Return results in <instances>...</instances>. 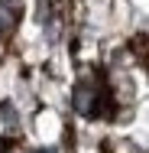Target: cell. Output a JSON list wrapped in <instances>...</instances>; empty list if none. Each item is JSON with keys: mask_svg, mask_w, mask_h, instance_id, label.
Listing matches in <instances>:
<instances>
[{"mask_svg": "<svg viewBox=\"0 0 149 153\" xmlns=\"http://www.w3.org/2000/svg\"><path fill=\"white\" fill-rule=\"evenodd\" d=\"M94 101H97V94H94V88H91L88 82H81V85L75 88V111H78V114H97Z\"/></svg>", "mask_w": 149, "mask_h": 153, "instance_id": "obj_1", "label": "cell"}, {"mask_svg": "<svg viewBox=\"0 0 149 153\" xmlns=\"http://www.w3.org/2000/svg\"><path fill=\"white\" fill-rule=\"evenodd\" d=\"M7 26H10V13H7V10H3V7H0V33L7 30Z\"/></svg>", "mask_w": 149, "mask_h": 153, "instance_id": "obj_2", "label": "cell"}, {"mask_svg": "<svg viewBox=\"0 0 149 153\" xmlns=\"http://www.w3.org/2000/svg\"><path fill=\"white\" fill-rule=\"evenodd\" d=\"M3 3H16V0H0V7H3Z\"/></svg>", "mask_w": 149, "mask_h": 153, "instance_id": "obj_3", "label": "cell"}, {"mask_svg": "<svg viewBox=\"0 0 149 153\" xmlns=\"http://www.w3.org/2000/svg\"><path fill=\"white\" fill-rule=\"evenodd\" d=\"M39 153H52V150H39Z\"/></svg>", "mask_w": 149, "mask_h": 153, "instance_id": "obj_4", "label": "cell"}]
</instances>
